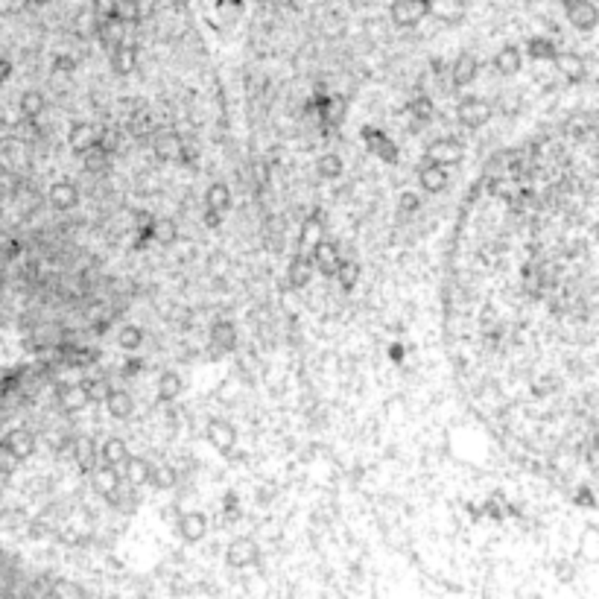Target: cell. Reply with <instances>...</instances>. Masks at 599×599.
Returning a JSON list of instances; mask_svg holds the SVG:
<instances>
[{"instance_id":"obj_24","label":"cell","mask_w":599,"mask_h":599,"mask_svg":"<svg viewBox=\"0 0 599 599\" xmlns=\"http://www.w3.org/2000/svg\"><path fill=\"white\" fill-rule=\"evenodd\" d=\"M150 237L155 240V243H161V246H173L176 240H179V225L173 223V220H155L152 217V223H150Z\"/></svg>"},{"instance_id":"obj_20","label":"cell","mask_w":599,"mask_h":599,"mask_svg":"<svg viewBox=\"0 0 599 599\" xmlns=\"http://www.w3.org/2000/svg\"><path fill=\"white\" fill-rule=\"evenodd\" d=\"M135 62H138L135 47L120 41L114 47V53H111V70H114V74H120V77H126V74H132V70H135Z\"/></svg>"},{"instance_id":"obj_43","label":"cell","mask_w":599,"mask_h":599,"mask_svg":"<svg viewBox=\"0 0 599 599\" xmlns=\"http://www.w3.org/2000/svg\"><path fill=\"white\" fill-rule=\"evenodd\" d=\"M15 132H18L23 140H35V138H38V117H23L21 123L15 126Z\"/></svg>"},{"instance_id":"obj_4","label":"cell","mask_w":599,"mask_h":599,"mask_svg":"<svg viewBox=\"0 0 599 599\" xmlns=\"http://www.w3.org/2000/svg\"><path fill=\"white\" fill-rule=\"evenodd\" d=\"M389 15H392L395 27H415V23L430 12H427V0H395Z\"/></svg>"},{"instance_id":"obj_12","label":"cell","mask_w":599,"mask_h":599,"mask_svg":"<svg viewBox=\"0 0 599 599\" xmlns=\"http://www.w3.org/2000/svg\"><path fill=\"white\" fill-rule=\"evenodd\" d=\"M94 33H97V38L108 47H117L120 41H123V33H126V23L120 21L117 15H108V18H97V27H94Z\"/></svg>"},{"instance_id":"obj_25","label":"cell","mask_w":599,"mask_h":599,"mask_svg":"<svg viewBox=\"0 0 599 599\" xmlns=\"http://www.w3.org/2000/svg\"><path fill=\"white\" fill-rule=\"evenodd\" d=\"M476 70H479L476 59H474V56H468V53H462L457 62H453V82H457L459 88L471 85V82L476 79Z\"/></svg>"},{"instance_id":"obj_22","label":"cell","mask_w":599,"mask_h":599,"mask_svg":"<svg viewBox=\"0 0 599 599\" xmlns=\"http://www.w3.org/2000/svg\"><path fill=\"white\" fill-rule=\"evenodd\" d=\"M322 231H325V225H322V217L319 213H310V217L304 220V225H301V234H298V246L304 249V252H310L313 249L319 240H322Z\"/></svg>"},{"instance_id":"obj_47","label":"cell","mask_w":599,"mask_h":599,"mask_svg":"<svg viewBox=\"0 0 599 599\" xmlns=\"http://www.w3.org/2000/svg\"><path fill=\"white\" fill-rule=\"evenodd\" d=\"M117 0H94V18H108L114 15Z\"/></svg>"},{"instance_id":"obj_39","label":"cell","mask_w":599,"mask_h":599,"mask_svg":"<svg viewBox=\"0 0 599 599\" xmlns=\"http://www.w3.org/2000/svg\"><path fill=\"white\" fill-rule=\"evenodd\" d=\"M108 380L106 377H91V380H85V392H88V401L91 403H103L106 401V395H108Z\"/></svg>"},{"instance_id":"obj_31","label":"cell","mask_w":599,"mask_h":599,"mask_svg":"<svg viewBox=\"0 0 599 599\" xmlns=\"http://www.w3.org/2000/svg\"><path fill=\"white\" fill-rule=\"evenodd\" d=\"M310 275H313V263H310V257H304V254H298V257H293V263H290V284L296 286V290H301V286H307L310 284Z\"/></svg>"},{"instance_id":"obj_6","label":"cell","mask_w":599,"mask_h":599,"mask_svg":"<svg viewBox=\"0 0 599 599\" xmlns=\"http://www.w3.org/2000/svg\"><path fill=\"white\" fill-rule=\"evenodd\" d=\"M427 158L439 167H453L462 161V143H457L453 138H439L427 147Z\"/></svg>"},{"instance_id":"obj_60","label":"cell","mask_w":599,"mask_h":599,"mask_svg":"<svg viewBox=\"0 0 599 599\" xmlns=\"http://www.w3.org/2000/svg\"><path fill=\"white\" fill-rule=\"evenodd\" d=\"M30 4H35V6H41V4H47V0H30Z\"/></svg>"},{"instance_id":"obj_29","label":"cell","mask_w":599,"mask_h":599,"mask_svg":"<svg viewBox=\"0 0 599 599\" xmlns=\"http://www.w3.org/2000/svg\"><path fill=\"white\" fill-rule=\"evenodd\" d=\"M520 50H515V47H503V50L494 56V67L500 70L503 77H515L517 70H520Z\"/></svg>"},{"instance_id":"obj_58","label":"cell","mask_w":599,"mask_h":599,"mask_svg":"<svg viewBox=\"0 0 599 599\" xmlns=\"http://www.w3.org/2000/svg\"><path fill=\"white\" fill-rule=\"evenodd\" d=\"M138 369H140V359H129L126 363V374H135Z\"/></svg>"},{"instance_id":"obj_48","label":"cell","mask_w":599,"mask_h":599,"mask_svg":"<svg viewBox=\"0 0 599 599\" xmlns=\"http://www.w3.org/2000/svg\"><path fill=\"white\" fill-rule=\"evenodd\" d=\"M21 523H23L21 512H4V515H0V526H4V530H15V526H21Z\"/></svg>"},{"instance_id":"obj_61","label":"cell","mask_w":599,"mask_h":599,"mask_svg":"<svg viewBox=\"0 0 599 599\" xmlns=\"http://www.w3.org/2000/svg\"><path fill=\"white\" fill-rule=\"evenodd\" d=\"M427 4H430V0H427Z\"/></svg>"},{"instance_id":"obj_17","label":"cell","mask_w":599,"mask_h":599,"mask_svg":"<svg viewBox=\"0 0 599 599\" xmlns=\"http://www.w3.org/2000/svg\"><path fill=\"white\" fill-rule=\"evenodd\" d=\"M366 143H369V150L377 155V158H383V161H398V147L395 143L386 138V135H380L377 129H366Z\"/></svg>"},{"instance_id":"obj_16","label":"cell","mask_w":599,"mask_h":599,"mask_svg":"<svg viewBox=\"0 0 599 599\" xmlns=\"http://www.w3.org/2000/svg\"><path fill=\"white\" fill-rule=\"evenodd\" d=\"M79 202V190L74 181H56L50 187V205L59 208V211H67V208H74Z\"/></svg>"},{"instance_id":"obj_35","label":"cell","mask_w":599,"mask_h":599,"mask_svg":"<svg viewBox=\"0 0 599 599\" xmlns=\"http://www.w3.org/2000/svg\"><path fill=\"white\" fill-rule=\"evenodd\" d=\"M526 50H530V56L532 59H538V62H553V56H556V44H553V38H530L526 41Z\"/></svg>"},{"instance_id":"obj_37","label":"cell","mask_w":599,"mask_h":599,"mask_svg":"<svg viewBox=\"0 0 599 599\" xmlns=\"http://www.w3.org/2000/svg\"><path fill=\"white\" fill-rule=\"evenodd\" d=\"M140 342H143V330L135 328V325H126L123 330L117 333V345L123 351H135V348H140Z\"/></svg>"},{"instance_id":"obj_57","label":"cell","mask_w":599,"mask_h":599,"mask_svg":"<svg viewBox=\"0 0 599 599\" xmlns=\"http://www.w3.org/2000/svg\"><path fill=\"white\" fill-rule=\"evenodd\" d=\"M4 459H12V457H9V447H6V439H0V462H4Z\"/></svg>"},{"instance_id":"obj_33","label":"cell","mask_w":599,"mask_h":599,"mask_svg":"<svg viewBox=\"0 0 599 599\" xmlns=\"http://www.w3.org/2000/svg\"><path fill=\"white\" fill-rule=\"evenodd\" d=\"M205 202H208V208L225 213L228 205H231V190H228L223 181H213V184L208 187V194H205Z\"/></svg>"},{"instance_id":"obj_50","label":"cell","mask_w":599,"mask_h":599,"mask_svg":"<svg viewBox=\"0 0 599 599\" xmlns=\"http://www.w3.org/2000/svg\"><path fill=\"white\" fill-rule=\"evenodd\" d=\"M220 223H223V211L208 208V211H205V225H208V228H220Z\"/></svg>"},{"instance_id":"obj_34","label":"cell","mask_w":599,"mask_h":599,"mask_svg":"<svg viewBox=\"0 0 599 599\" xmlns=\"http://www.w3.org/2000/svg\"><path fill=\"white\" fill-rule=\"evenodd\" d=\"M91 140H94V129H91V123H74V126H70V132H67V143H70V150H74V152H82Z\"/></svg>"},{"instance_id":"obj_40","label":"cell","mask_w":599,"mask_h":599,"mask_svg":"<svg viewBox=\"0 0 599 599\" xmlns=\"http://www.w3.org/2000/svg\"><path fill=\"white\" fill-rule=\"evenodd\" d=\"M114 15L123 21V23H138V21H140V6H138V0H117Z\"/></svg>"},{"instance_id":"obj_52","label":"cell","mask_w":599,"mask_h":599,"mask_svg":"<svg viewBox=\"0 0 599 599\" xmlns=\"http://www.w3.org/2000/svg\"><path fill=\"white\" fill-rule=\"evenodd\" d=\"M0 252H6V254H15L18 252V243H15L9 234H0Z\"/></svg>"},{"instance_id":"obj_41","label":"cell","mask_w":599,"mask_h":599,"mask_svg":"<svg viewBox=\"0 0 599 599\" xmlns=\"http://www.w3.org/2000/svg\"><path fill=\"white\" fill-rule=\"evenodd\" d=\"M337 275H340V284H342V290H351V286L359 281V263H354V260H342L340 263V269H337Z\"/></svg>"},{"instance_id":"obj_45","label":"cell","mask_w":599,"mask_h":599,"mask_svg":"<svg viewBox=\"0 0 599 599\" xmlns=\"http://www.w3.org/2000/svg\"><path fill=\"white\" fill-rule=\"evenodd\" d=\"M50 593H53V596H82L85 590H82L79 585H70V582H56V585L50 588Z\"/></svg>"},{"instance_id":"obj_8","label":"cell","mask_w":599,"mask_h":599,"mask_svg":"<svg viewBox=\"0 0 599 599\" xmlns=\"http://www.w3.org/2000/svg\"><path fill=\"white\" fill-rule=\"evenodd\" d=\"M6 447H9V457L12 459H30L35 453V436L33 430L27 427H15L6 433Z\"/></svg>"},{"instance_id":"obj_21","label":"cell","mask_w":599,"mask_h":599,"mask_svg":"<svg viewBox=\"0 0 599 599\" xmlns=\"http://www.w3.org/2000/svg\"><path fill=\"white\" fill-rule=\"evenodd\" d=\"M82 158H85V167H88L91 173H103L106 167H108V158H111V152L103 147V143H100L97 138H94V140L88 143V147L82 150Z\"/></svg>"},{"instance_id":"obj_36","label":"cell","mask_w":599,"mask_h":599,"mask_svg":"<svg viewBox=\"0 0 599 599\" xmlns=\"http://www.w3.org/2000/svg\"><path fill=\"white\" fill-rule=\"evenodd\" d=\"M319 176L322 179H340L342 176V158L337 152H325L319 158Z\"/></svg>"},{"instance_id":"obj_13","label":"cell","mask_w":599,"mask_h":599,"mask_svg":"<svg viewBox=\"0 0 599 599\" xmlns=\"http://www.w3.org/2000/svg\"><path fill=\"white\" fill-rule=\"evenodd\" d=\"M553 62H556L559 74H561L567 82H582V79H585V62H582V56H576V53H559V50H556Z\"/></svg>"},{"instance_id":"obj_10","label":"cell","mask_w":599,"mask_h":599,"mask_svg":"<svg viewBox=\"0 0 599 599\" xmlns=\"http://www.w3.org/2000/svg\"><path fill=\"white\" fill-rule=\"evenodd\" d=\"M59 403L65 413H79L91 403L88 401V392H85V380L82 383H67V386L59 389Z\"/></svg>"},{"instance_id":"obj_42","label":"cell","mask_w":599,"mask_h":599,"mask_svg":"<svg viewBox=\"0 0 599 599\" xmlns=\"http://www.w3.org/2000/svg\"><path fill=\"white\" fill-rule=\"evenodd\" d=\"M410 111H413V117H415V120L427 123V120L436 114V106H433V100H430V97H415V100H413V106H410Z\"/></svg>"},{"instance_id":"obj_11","label":"cell","mask_w":599,"mask_h":599,"mask_svg":"<svg viewBox=\"0 0 599 599\" xmlns=\"http://www.w3.org/2000/svg\"><path fill=\"white\" fill-rule=\"evenodd\" d=\"M427 12H433L442 23H459L465 18V0H430Z\"/></svg>"},{"instance_id":"obj_9","label":"cell","mask_w":599,"mask_h":599,"mask_svg":"<svg viewBox=\"0 0 599 599\" xmlns=\"http://www.w3.org/2000/svg\"><path fill=\"white\" fill-rule=\"evenodd\" d=\"M176 532H179V538H181V541L196 544V541H202V538H205V532H208V517H205L202 512H187V515H181V517H179Z\"/></svg>"},{"instance_id":"obj_51","label":"cell","mask_w":599,"mask_h":599,"mask_svg":"<svg viewBox=\"0 0 599 599\" xmlns=\"http://www.w3.org/2000/svg\"><path fill=\"white\" fill-rule=\"evenodd\" d=\"M401 211H403V213L418 211V196H415V194H403V196H401Z\"/></svg>"},{"instance_id":"obj_55","label":"cell","mask_w":599,"mask_h":599,"mask_svg":"<svg viewBox=\"0 0 599 599\" xmlns=\"http://www.w3.org/2000/svg\"><path fill=\"white\" fill-rule=\"evenodd\" d=\"M30 530H33V532H30L33 538H41V535H47V526H44V523H38V520L30 526Z\"/></svg>"},{"instance_id":"obj_59","label":"cell","mask_w":599,"mask_h":599,"mask_svg":"<svg viewBox=\"0 0 599 599\" xmlns=\"http://www.w3.org/2000/svg\"><path fill=\"white\" fill-rule=\"evenodd\" d=\"M254 173H257V181H267V167H263V164L254 167Z\"/></svg>"},{"instance_id":"obj_28","label":"cell","mask_w":599,"mask_h":599,"mask_svg":"<svg viewBox=\"0 0 599 599\" xmlns=\"http://www.w3.org/2000/svg\"><path fill=\"white\" fill-rule=\"evenodd\" d=\"M106 500H108V503H114L117 509H126V512H129V509L135 512V506H138V494H135V486H132V483H123V479H120V483L114 486V491H111Z\"/></svg>"},{"instance_id":"obj_7","label":"cell","mask_w":599,"mask_h":599,"mask_svg":"<svg viewBox=\"0 0 599 599\" xmlns=\"http://www.w3.org/2000/svg\"><path fill=\"white\" fill-rule=\"evenodd\" d=\"M205 439L211 442V447H217L220 453H231L234 444H237V430H234V424H228L223 418H213L205 427Z\"/></svg>"},{"instance_id":"obj_2","label":"cell","mask_w":599,"mask_h":599,"mask_svg":"<svg viewBox=\"0 0 599 599\" xmlns=\"http://www.w3.org/2000/svg\"><path fill=\"white\" fill-rule=\"evenodd\" d=\"M257 559H260V549H257V544H254L252 538H234V541L228 544V549H225V561H228V567H234V570H246V567H252Z\"/></svg>"},{"instance_id":"obj_54","label":"cell","mask_w":599,"mask_h":599,"mask_svg":"<svg viewBox=\"0 0 599 599\" xmlns=\"http://www.w3.org/2000/svg\"><path fill=\"white\" fill-rule=\"evenodd\" d=\"M9 135H12V126L6 123L4 117H0V143H6V140H9Z\"/></svg>"},{"instance_id":"obj_46","label":"cell","mask_w":599,"mask_h":599,"mask_svg":"<svg viewBox=\"0 0 599 599\" xmlns=\"http://www.w3.org/2000/svg\"><path fill=\"white\" fill-rule=\"evenodd\" d=\"M23 6H30V0H0V18L15 15V12H21Z\"/></svg>"},{"instance_id":"obj_32","label":"cell","mask_w":599,"mask_h":599,"mask_svg":"<svg viewBox=\"0 0 599 599\" xmlns=\"http://www.w3.org/2000/svg\"><path fill=\"white\" fill-rule=\"evenodd\" d=\"M211 342L217 345L220 351H231L237 345V330L231 322H217L211 328Z\"/></svg>"},{"instance_id":"obj_3","label":"cell","mask_w":599,"mask_h":599,"mask_svg":"<svg viewBox=\"0 0 599 599\" xmlns=\"http://www.w3.org/2000/svg\"><path fill=\"white\" fill-rule=\"evenodd\" d=\"M459 114V123L468 126V129H479V126H486L488 123V117H491V106L483 100V97H468L459 103L457 108Z\"/></svg>"},{"instance_id":"obj_23","label":"cell","mask_w":599,"mask_h":599,"mask_svg":"<svg viewBox=\"0 0 599 599\" xmlns=\"http://www.w3.org/2000/svg\"><path fill=\"white\" fill-rule=\"evenodd\" d=\"M94 471V491H97L100 497H108L111 491H114V486L120 483V474H117V468H111V465H100V468H91Z\"/></svg>"},{"instance_id":"obj_5","label":"cell","mask_w":599,"mask_h":599,"mask_svg":"<svg viewBox=\"0 0 599 599\" xmlns=\"http://www.w3.org/2000/svg\"><path fill=\"white\" fill-rule=\"evenodd\" d=\"M310 263H313L322 275H337L340 263H342V254H340V249L333 246V243H328V240H319V243L310 249Z\"/></svg>"},{"instance_id":"obj_27","label":"cell","mask_w":599,"mask_h":599,"mask_svg":"<svg viewBox=\"0 0 599 599\" xmlns=\"http://www.w3.org/2000/svg\"><path fill=\"white\" fill-rule=\"evenodd\" d=\"M181 377L176 374V371H164L161 374V380H158V392H155V398L161 401V403H170V401H176L179 395H181Z\"/></svg>"},{"instance_id":"obj_14","label":"cell","mask_w":599,"mask_h":599,"mask_svg":"<svg viewBox=\"0 0 599 599\" xmlns=\"http://www.w3.org/2000/svg\"><path fill=\"white\" fill-rule=\"evenodd\" d=\"M106 410H108V415L111 418H129L132 413H135V401H132V395L129 392H123V389H108V395H106Z\"/></svg>"},{"instance_id":"obj_19","label":"cell","mask_w":599,"mask_h":599,"mask_svg":"<svg viewBox=\"0 0 599 599\" xmlns=\"http://www.w3.org/2000/svg\"><path fill=\"white\" fill-rule=\"evenodd\" d=\"M126 457H129V447H126V442L123 439H106L103 442V447H100V462L103 465H111V468H120L126 462Z\"/></svg>"},{"instance_id":"obj_56","label":"cell","mask_w":599,"mask_h":599,"mask_svg":"<svg viewBox=\"0 0 599 599\" xmlns=\"http://www.w3.org/2000/svg\"><path fill=\"white\" fill-rule=\"evenodd\" d=\"M56 70H74V62H70L67 56H65V59L59 56V59H56Z\"/></svg>"},{"instance_id":"obj_44","label":"cell","mask_w":599,"mask_h":599,"mask_svg":"<svg viewBox=\"0 0 599 599\" xmlns=\"http://www.w3.org/2000/svg\"><path fill=\"white\" fill-rule=\"evenodd\" d=\"M158 152L164 155V158H176L179 152H181V143H179V138H173V135H167V138H161L158 143Z\"/></svg>"},{"instance_id":"obj_18","label":"cell","mask_w":599,"mask_h":599,"mask_svg":"<svg viewBox=\"0 0 599 599\" xmlns=\"http://www.w3.org/2000/svg\"><path fill=\"white\" fill-rule=\"evenodd\" d=\"M70 450H74V459L82 471H91L94 465H97V444H94L91 436H79L74 439V444H70Z\"/></svg>"},{"instance_id":"obj_49","label":"cell","mask_w":599,"mask_h":599,"mask_svg":"<svg viewBox=\"0 0 599 599\" xmlns=\"http://www.w3.org/2000/svg\"><path fill=\"white\" fill-rule=\"evenodd\" d=\"M100 143H103V147H106L108 152H114V150H117V143H120V138H117V132H114V129H106V132H103V138H100Z\"/></svg>"},{"instance_id":"obj_30","label":"cell","mask_w":599,"mask_h":599,"mask_svg":"<svg viewBox=\"0 0 599 599\" xmlns=\"http://www.w3.org/2000/svg\"><path fill=\"white\" fill-rule=\"evenodd\" d=\"M147 483L155 486V488H173L179 483V474H176L173 465H167V462L150 465V479H147Z\"/></svg>"},{"instance_id":"obj_26","label":"cell","mask_w":599,"mask_h":599,"mask_svg":"<svg viewBox=\"0 0 599 599\" xmlns=\"http://www.w3.org/2000/svg\"><path fill=\"white\" fill-rule=\"evenodd\" d=\"M123 476H126V483H132L135 488L143 486L150 479V462L143 459V457H126L123 462Z\"/></svg>"},{"instance_id":"obj_53","label":"cell","mask_w":599,"mask_h":599,"mask_svg":"<svg viewBox=\"0 0 599 599\" xmlns=\"http://www.w3.org/2000/svg\"><path fill=\"white\" fill-rule=\"evenodd\" d=\"M12 77V62L9 59H0V85Z\"/></svg>"},{"instance_id":"obj_38","label":"cell","mask_w":599,"mask_h":599,"mask_svg":"<svg viewBox=\"0 0 599 599\" xmlns=\"http://www.w3.org/2000/svg\"><path fill=\"white\" fill-rule=\"evenodd\" d=\"M18 106H21V114H23V117H38V114L44 111V97H41L38 91H27V94L21 97Z\"/></svg>"},{"instance_id":"obj_1","label":"cell","mask_w":599,"mask_h":599,"mask_svg":"<svg viewBox=\"0 0 599 599\" xmlns=\"http://www.w3.org/2000/svg\"><path fill=\"white\" fill-rule=\"evenodd\" d=\"M564 15L576 30L590 33L599 21V9L590 4V0H564Z\"/></svg>"},{"instance_id":"obj_15","label":"cell","mask_w":599,"mask_h":599,"mask_svg":"<svg viewBox=\"0 0 599 599\" xmlns=\"http://www.w3.org/2000/svg\"><path fill=\"white\" fill-rule=\"evenodd\" d=\"M418 181H421V187L427 190V194H442V190L447 187V167H439V164L430 161L427 167H421Z\"/></svg>"}]
</instances>
